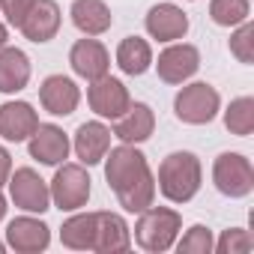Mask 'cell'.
Masks as SVG:
<instances>
[{"label": "cell", "mask_w": 254, "mask_h": 254, "mask_svg": "<svg viewBox=\"0 0 254 254\" xmlns=\"http://www.w3.org/2000/svg\"><path fill=\"white\" fill-rule=\"evenodd\" d=\"M105 180L117 194L120 206L129 212H141L156 200V177L147 165V156L135 144H123L105 153Z\"/></svg>", "instance_id": "6da1fadb"}, {"label": "cell", "mask_w": 254, "mask_h": 254, "mask_svg": "<svg viewBox=\"0 0 254 254\" xmlns=\"http://www.w3.org/2000/svg\"><path fill=\"white\" fill-rule=\"evenodd\" d=\"M200 159L194 153H171L165 156V162L159 165V177H156V186L159 191L171 200V203H189L197 189H200Z\"/></svg>", "instance_id": "7a4b0ae2"}, {"label": "cell", "mask_w": 254, "mask_h": 254, "mask_svg": "<svg viewBox=\"0 0 254 254\" xmlns=\"http://www.w3.org/2000/svg\"><path fill=\"white\" fill-rule=\"evenodd\" d=\"M180 227H183V215L177 209H168V206H147L141 209V218L135 224V239L144 251H168L177 236H180Z\"/></svg>", "instance_id": "3957f363"}, {"label": "cell", "mask_w": 254, "mask_h": 254, "mask_svg": "<svg viewBox=\"0 0 254 254\" xmlns=\"http://www.w3.org/2000/svg\"><path fill=\"white\" fill-rule=\"evenodd\" d=\"M218 90L209 87L206 81H194L189 87H183L174 99V114L177 120L189 123V126H203V123H212V117L218 114Z\"/></svg>", "instance_id": "277c9868"}, {"label": "cell", "mask_w": 254, "mask_h": 254, "mask_svg": "<svg viewBox=\"0 0 254 254\" xmlns=\"http://www.w3.org/2000/svg\"><path fill=\"white\" fill-rule=\"evenodd\" d=\"M212 183L224 197H245L254 189V168L242 153H221L212 165Z\"/></svg>", "instance_id": "5b68a950"}, {"label": "cell", "mask_w": 254, "mask_h": 254, "mask_svg": "<svg viewBox=\"0 0 254 254\" xmlns=\"http://www.w3.org/2000/svg\"><path fill=\"white\" fill-rule=\"evenodd\" d=\"M90 174L81 168V165H63L57 168L54 180H51V200L57 209H66V212H75L81 206H87L90 200Z\"/></svg>", "instance_id": "8992f818"}, {"label": "cell", "mask_w": 254, "mask_h": 254, "mask_svg": "<svg viewBox=\"0 0 254 254\" xmlns=\"http://www.w3.org/2000/svg\"><path fill=\"white\" fill-rule=\"evenodd\" d=\"M9 197L24 212H45L51 209V189L33 168H18L9 174Z\"/></svg>", "instance_id": "52a82bcc"}, {"label": "cell", "mask_w": 254, "mask_h": 254, "mask_svg": "<svg viewBox=\"0 0 254 254\" xmlns=\"http://www.w3.org/2000/svg\"><path fill=\"white\" fill-rule=\"evenodd\" d=\"M87 102H90V108H93L99 117L117 120L126 108L132 105V96H129V90H126L123 81H117V78H111V75H102V78L90 81V87H87Z\"/></svg>", "instance_id": "ba28073f"}, {"label": "cell", "mask_w": 254, "mask_h": 254, "mask_svg": "<svg viewBox=\"0 0 254 254\" xmlns=\"http://www.w3.org/2000/svg\"><path fill=\"white\" fill-rule=\"evenodd\" d=\"M156 69L165 84H183L200 69V51L189 42H174L159 54Z\"/></svg>", "instance_id": "9c48e42d"}, {"label": "cell", "mask_w": 254, "mask_h": 254, "mask_svg": "<svg viewBox=\"0 0 254 254\" xmlns=\"http://www.w3.org/2000/svg\"><path fill=\"white\" fill-rule=\"evenodd\" d=\"M27 141H30V159L42 165H63L69 159V138L54 123H39Z\"/></svg>", "instance_id": "30bf717a"}, {"label": "cell", "mask_w": 254, "mask_h": 254, "mask_svg": "<svg viewBox=\"0 0 254 254\" xmlns=\"http://www.w3.org/2000/svg\"><path fill=\"white\" fill-rule=\"evenodd\" d=\"M39 102H42V108H45L48 114H54V117H69V114L78 108V102H81V90H78V84H75L72 78H66V75H48V78L42 81V87H39Z\"/></svg>", "instance_id": "8fae6325"}, {"label": "cell", "mask_w": 254, "mask_h": 254, "mask_svg": "<svg viewBox=\"0 0 254 254\" xmlns=\"http://www.w3.org/2000/svg\"><path fill=\"white\" fill-rule=\"evenodd\" d=\"M51 242V230L45 221L39 218H30V215H21V218H12L6 224V245L21 251V254H36V251H45Z\"/></svg>", "instance_id": "7c38bea8"}, {"label": "cell", "mask_w": 254, "mask_h": 254, "mask_svg": "<svg viewBox=\"0 0 254 254\" xmlns=\"http://www.w3.org/2000/svg\"><path fill=\"white\" fill-rule=\"evenodd\" d=\"M147 33L159 42H177L189 33V15L177 3H156L147 12Z\"/></svg>", "instance_id": "4fadbf2b"}, {"label": "cell", "mask_w": 254, "mask_h": 254, "mask_svg": "<svg viewBox=\"0 0 254 254\" xmlns=\"http://www.w3.org/2000/svg\"><path fill=\"white\" fill-rule=\"evenodd\" d=\"M69 63H72V72L87 78V81H96L102 75H108L111 69V54L108 48L99 42V39H78L69 51Z\"/></svg>", "instance_id": "5bb4252c"}, {"label": "cell", "mask_w": 254, "mask_h": 254, "mask_svg": "<svg viewBox=\"0 0 254 254\" xmlns=\"http://www.w3.org/2000/svg\"><path fill=\"white\" fill-rule=\"evenodd\" d=\"M156 129V114L150 105L144 102H135L129 105L114 123V135L123 141V144H144Z\"/></svg>", "instance_id": "9a60e30c"}, {"label": "cell", "mask_w": 254, "mask_h": 254, "mask_svg": "<svg viewBox=\"0 0 254 254\" xmlns=\"http://www.w3.org/2000/svg\"><path fill=\"white\" fill-rule=\"evenodd\" d=\"M129 245H132V233H129V224L123 221V215H117V212H96L93 251L120 254V251H129Z\"/></svg>", "instance_id": "2e32d148"}, {"label": "cell", "mask_w": 254, "mask_h": 254, "mask_svg": "<svg viewBox=\"0 0 254 254\" xmlns=\"http://www.w3.org/2000/svg\"><path fill=\"white\" fill-rule=\"evenodd\" d=\"M39 126V114L33 111L30 102H6L0 105V135L6 141H27Z\"/></svg>", "instance_id": "e0dca14e"}, {"label": "cell", "mask_w": 254, "mask_h": 254, "mask_svg": "<svg viewBox=\"0 0 254 254\" xmlns=\"http://www.w3.org/2000/svg\"><path fill=\"white\" fill-rule=\"evenodd\" d=\"M60 6L54 3V0H36L33 3V9L27 12V18L21 21V33L30 39V42H48V39H54L57 36V30H60Z\"/></svg>", "instance_id": "ac0fdd59"}, {"label": "cell", "mask_w": 254, "mask_h": 254, "mask_svg": "<svg viewBox=\"0 0 254 254\" xmlns=\"http://www.w3.org/2000/svg\"><path fill=\"white\" fill-rule=\"evenodd\" d=\"M111 150V129L105 123H81L78 132H75V153L78 159L90 168V165H99L105 159V153Z\"/></svg>", "instance_id": "d6986e66"}, {"label": "cell", "mask_w": 254, "mask_h": 254, "mask_svg": "<svg viewBox=\"0 0 254 254\" xmlns=\"http://www.w3.org/2000/svg\"><path fill=\"white\" fill-rule=\"evenodd\" d=\"M69 15H72V24L84 36H102L114 24V15H111L105 0H75Z\"/></svg>", "instance_id": "ffe728a7"}, {"label": "cell", "mask_w": 254, "mask_h": 254, "mask_svg": "<svg viewBox=\"0 0 254 254\" xmlns=\"http://www.w3.org/2000/svg\"><path fill=\"white\" fill-rule=\"evenodd\" d=\"M30 81V60L21 48H0V93H18Z\"/></svg>", "instance_id": "44dd1931"}, {"label": "cell", "mask_w": 254, "mask_h": 254, "mask_svg": "<svg viewBox=\"0 0 254 254\" xmlns=\"http://www.w3.org/2000/svg\"><path fill=\"white\" fill-rule=\"evenodd\" d=\"M117 66L126 75H144L153 66V48L141 36H126L117 48Z\"/></svg>", "instance_id": "7402d4cb"}, {"label": "cell", "mask_w": 254, "mask_h": 254, "mask_svg": "<svg viewBox=\"0 0 254 254\" xmlns=\"http://www.w3.org/2000/svg\"><path fill=\"white\" fill-rule=\"evenodd\" d=\"M93 233H96V212H78L63 221L60 242L75 251H93Z\"/></svg>", "instance_id": "603a6c76"}, {"label": "cell", "mask_w": 254, "mask_h": 254, "mask_svg": "<svg viewBox=\"0 0 254 254\" xmlns=\"http://www.w3.org/2000/svg\"><path fill=\"white\" fill-rule=\"evenodd\" d=\"M224 126L230 135H251L254 132V99L251 96H239L230 102V108L224 111Z\"/></svg>", "instance_id": "cb8c5ba5"}, {"label": "cell", "mask_w": 254, "mask_h": 254, "mask_svg": "<svg viewBox=\"0 0 254 254\" xmlns=\"http://www.w3.org/2000/svg\"><path fill=\"white\" fill-rule=\"evenodd\" d=\"M248 0H209V18L218 27H236L248 18Z\"/></svg>", "instance_id": "d4e9b609"}, {"label": "cell", "mask_w": 254, "mask_h": 254, "mask_svg": "<svg viewBox=\"0 0 254 254\" xmlns=\"http://www.w3.org/2000/svg\"><path fill=\"white\" fill-rule=\"evenodd\" d=\"M230 54L239 63H254V24L248 18L236 24V33L230 36Z\"/></svg>", "instance_id": "484cf974"}, {"label": "cell", "mask_w": 254, "mask_h": 254, "mask_svg": "<svg viewBox=\"0 0 254 254\" xmlns=\"http://www.w3.org/2000/svg\"><path fill=\"white\" fill-rule=\"evenodd\" d=\"M180 254H209L212 251V230L203 224H194L186 230V236L177 242Z\"/></svg>", "instance_id": "4316f807"}, {"label": "cell", "mask_w": 254, "mask_h": 254, "mask_svg": "<svg viewBox=\"0 0 254 254\" xmlns=\"http://www.w3.org/2000/svg\"><path fill=\"white\" fill-rule=\"evenodd\" d=\"M212 248H215L218 254H245V251L254 248V239L248 236V230H242V227H230V230L221 233L218 242H212Z\"/></svg>", "instance_id": "83f0119b"}, {"label": "cell", "mask_w": 254, "mask_h": 254, "mask_svg": "<svg viewBox=\"0 0 254 254\" xmlns=\"http://www.w3.org/2000/svg\"><path fill=\"white\" fill-rule=\"evenodd\" d=\"M33 3H36V0H0V9L6 12V21H9V24L21 27V21H24L27 12L33 9Z\"/></svg>", "instance_id": "f1b7e54d"}, {"label": "cell", "mask_w": 254, "mask_h": 254, "mask_svg": "<svg viewBox=\"0 0 254 254\" xmlns=\"http://www.w3.org/2000/svg\"><path fill=\"white\" fill-rule=\"evenodd\" d=\"M9 174H12V156H9L3 147H0V186L9 180Z\"/></svg>", "instance_id": "f546056e"}, {"label": "cell", "mask_w": 254, "mask_h": 254, "mask_svg": "<svg viewBox=\"0 0 254 254\" xmlns=\"http://www.w3.org/2000/svg\"><path fill=\"white\" fill-rule=\"evenodd\" d=\"M6 39H9V33H6V24H0V48L6 45Z\"/></svg>", "instance_id": "4dcf8cb0"}, {"label": "cell", "mask_w": 254, "mask_h": 254, "mask_svg": "<svg viewBox=\"0 0 254 254\" xmlns=\"http://www.w3.org/2000/svg\"><path fill=\"white\" fill-rule=\"evenodd\" d=\"M3 215H6V197L0 194V221H3Z\"/></svg>", "instance_id": "1f68e13d"}, {"label": "cell", "mask_w": 254, "mask_h": 254, "mask_svg": "<svg viewBox=\"0 0 254 254\" xmlns=\"http://www.w3.org/2000/svg\"><path fill=\"white\" fill-rule=\"evenodd\" d=\"M3 248H6V245H3V242H0V254H3Z\"/></svg>", "instance_id": "d6a6232c"}]
</instances>
